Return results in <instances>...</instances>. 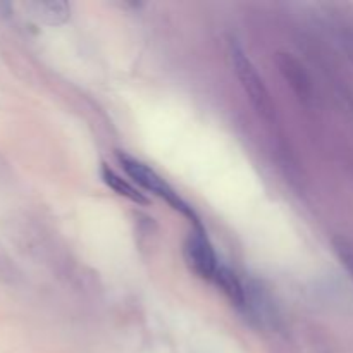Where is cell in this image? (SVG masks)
Wrapping results in <instances>:
<instances>
[{
    "instance_id": "cell-1",
    "label": "cell",
    "mask_w": 353,
    "mask_h": 353,
    "mask_svg": "<svg viewBox=\"0 0 353 353\" xmlns=\"http://www.w3.org/2000/svg\"><path fill=\"white\" fill-rule=\"evenodd\" d=\"M116 157L117 162L121 164V168H123V171L130 176L131 181H133L134 185H138L140 188L152 193V195L159 196V199H162L164 202H168L174 210H179V212L185 214V216L188 217H195L192 207H190L188 203L178 195V192H176L159 172H155L150 165L138 161V159L131 157V155L123 154V152H117Z\"/></svg>"
},
{
    "instance_id": "cell-2",
    "label": "cell",
    "mask_w": 353,
    "mask_h": 353,
    "mask_svg": "<svg viewBox=\"0 0 353 353\" xmlns=\"http://www.w3.org/2000/svg\"><path fill=\"white\" fill-rule=\"evenodd\" d=\"M230 59L231 65H233V71L236 72L241 86H243L245 92L248 93L252 102H254L259 109H264V107L268 105V92H265V86L264 83H262L261 76H259L257 69L254 68L252 61L245 55L243 48L238 43L230 45Z\"/></svg>"
},
{
    "instance_id": "cell-3",
    "label": "cell",
    "mask_w": 353,
    "mask_h": 353,
    "mask_svg": "<svg viewBox=\"0 0 353 353\" xmlns=\"http://www.w3.org/2000/svg\"><path fill=\"white\" fill-rule=\"evenodd\" d=\"M185 255L190 269L199 278L207 279V281H214L216 279L221 264L217 261V255L214 252L212 245L209 243V240L202 233L190 234L185 245Z\"/></svg>"
},
{
    "instance_id": "cell-4",
    "label": "cell",
    "mask_w": 353,
    "mask_h": 353,
    "mask_svg": "<svg viewBox=\"0 0 353 353\" xmlns=\"http://www.w3.org/2000/svg\"><path fill=\"white\" fill-rule=\"evenodd\" d=\"M24 9L30 12L31 17L37 21H41L45 24H62L69 19V12L71 7L65 2H57V0H50V2H26Z\"/></svg>"
},
{
    "instance_id": "cell-5",
    "label": "cell",
    "mask_w": 353,
    "mask_h": 353,
    "mask_svg": "<svg viewBox=\"0 0 353 353\" xmlns=\"http://www.w3.org/2000/svg\"><path fill=\"white\" fill-rule=\"evenodd\" d=\"M102 178H103V181H105V185L110 186V188H112L117 195L126 196L128 200H131V202H137V203L147 202V199H145L143 193H141L140 190L134 188L131 183H128L126 179L121 178L116 171L109 169L107 165H103L102 168Z\"/></svg>"
},
{
    "instance_id": "cell-6",
    "label": "cell",
    "mask_w": 353,
    "mask_h": 353,
    "mask_svg": "<svg viewBox=\"0 0 353 353\" xmlns=\"http://www.w3.org/2000/svg\"><path fill=\"white\" fill-rule=\"evenodd\" d=\"M341 45H343L348 59L353 62V30L352 28H345V30L341 31Z\"/></svg>"
}]
</instances>
